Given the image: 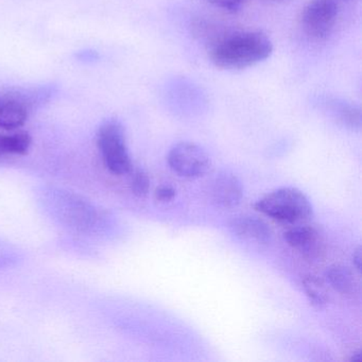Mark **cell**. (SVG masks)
<instances>
[{"instance_id":"10","label":"cell","mask_w":362,"mask_h":362,"mask_svg":"<svg viewBox=\"0 0 362 362\" xmlns=\"http://www.w3.org/2000/svg\"><path fill=\"white\" fill-rule=\"evenodd\" d=\"M322 103L330 115L346 128L358 130L361 127V112L354 103L336 97H324Z\"/></svg>"},{"instance_id":"16","label":"cell","mask_w":362,"mask_h":362,"mask_svg":"<svg viewBox=\"0 0 362 362\" xmlns=\"http://www.w3.org/2000/svg\"><path fill=\"white\" fill-rule=\"evenodd\" d=\"M206 1L214 7L234 13L241 9L247 0H206Z\"/></svg>"},{"instance_id":"5","label":"cell","mask_w":362,"mask_h":362,"mask_svg":"<svg viewBox=\"0 0 362 362\" xmlns=\"http://www.w3.org/2000/svg\"><path fill=\"white\" fill-rule=\"evenodd\" d=\"M45 96V92L8 90L0 93V128L10 131L24 126L31 107Z\"/></svg>"},{"instance_id":"15","label":"cell","mask_w":362,"mask_h":362,"mask_svg":"<svg viewBox=\"0 0 362 362\" xmlns=\"http://www.w3.org/2000/svg\"><path fill=\"white\" fill-rule=\"evenodd\" d=\"M18 151V137L13 134H0V156L6 154H16Z\"/></svg>"},{"instance_id":"18","label":"cell","mask_w":362,"mask_h":362,"mask_svg":"<svg viewBox=\"0 0 362 362\" xmlns=\"http://www.w3.org/2000/svg\"><path fill=\"white\" fill-rule=\"evenodd\" d=\"M353 262L358 272H360V270H361V249L360 247H358L354 253Z\"/></svg>"},{"instance_id":"12","label":"cell","mask_w":362,"mask_h":362,"mask_svg":"<svg viewBox=\"0 0 362 362\" xmlns=\"http://www.w3.org/2000/svg\"><path fill=\"white\" fill-rule=\"evenodd\" d=\"M326 281L339 293L349 294L355 287L353 273L342 264H332L325 273Z\"/></svg>"},{"instance_id":"2","label":"cell","mask_w":362,"mask_h":362,"mask_svg":"<svg viewBox=\"0 0 362 362\" xmlns=\"http://www.w3.org/2000/svg\"><path fill=\"white\" fill-rule=\"evenodd\" d=\"M255 209L281 223H298L313 216L310 201L300 190L292 187L279 188L266 194L256 202Z\"/></svg>"},{"instance_id":"4","label":"cell","mask_w":362,"mask_h":362,"mask_svg":"<svg viewBox=\"0 0 362 362\" xmlns=\"http://www.w3.org/2000/svg\"><path fill=\"white\" fill-rule=\"evenodd\" d=\"M339 12L337 0H311L300 16L303 31L315 41L328 39L336 27Z\"/></svg>"},{"instance_id":"17","label":"cell","mask_w":362,"mask_h":362,"mask_svg":"<svg viewBox=\"0 0 362 362\" xmlns=\"http://www.w3.org/2000/svg\"><path fill=\"white\" fill-rule=\"evenodd\" d=\"M177 196V190L171 185H162L156 190L154 197L160 202H169Z\"/></svg>"},{"instance_id":"11","label":"cell","mask_w":362,"mask_h":362,"mask_svg":"<svg viewBox=\"0 0 362 362\" xmlns=\"http://www.w3.org/2000/svg\"><path fill=\"white\" fill-rule=\"evenodd\" d=\"M232 30V28L222 24L221 22H217L211 18H197L192 24V33L194 37L209 48L217 44L220 40L223 39Z\"/></svg>"},{"instance_id":"3","label":"cell","mask_w":362,"mask_h":362,"mask_svg":"<svg viewBox=\"0 0 362 362\" xmlns=\"http://www.w3.org/2000/svg\"><path fill=\"white\" fill-rule=\"evenodd\" d=\"M97 145L107 169L114 175H124L132 170L127 147L126 132L118 120L105 122L97 135Z\"/></svg>"},{"instance_id":"1","label":"cell","mask_w":362,"mask_h":362,"mask_svg":"<svg viewBox=\"0 0 362 362\" xmlns=\"http://www.w3.org/2000/svg\"><path fill=\"white\" fill-rule=\"evenodd\" d=\"M272 52V42L264 33L233 29L209 48V57L219 69L238 71L264 62Z\"/></svg>"},{"instance_id":"14","label":"cell","mask_w":362,"mask_h":362,"mask_svg":"<svg viewBox=\"0 0 362 362\" xmlns=\"http://www.w3.org/2000/svg\"><path fill=\"white\" fill-rule=\"evenodd\" d=\"M131 189L139 198L147 196L150 189V179L143 169H136L131 177Z\"/></svg>"},{"instance_id":"9","label":"cell","mask_w":362,"mask_h":362,"mask_svg":"<svg viewBox=\"0 0 362 362\" xmlns=\"http://www.w3.org/2000/svg\"><path fill=\"white\" fill-rule=\"evenodd\" d=\"M230 228L241 240L256 245H268L272 239V230L268 224L254 216H238L230 222Z\"/></svg>"},{"instance_id":"7","label":"cell","mask_w":362,"mask_h":362,"mask_svg":"<svg viewBox=\"0 0 362 362\" xmlns=\"http://www.w3.org/2000/svg\"><path fill=\"white\" fill-rule=\"evenodd\" d=\"M284 239L290 247L308 259H317L323 253V238L313 226H294L284 234Z\"/></svg>"},{"instance_id":"8","label":"cell","mask_w":362,"mask_h":362,"mask_svg":"<svg viewBox=\"0 0 362 362\" xmlns=\"http://www.w3.org/2000/svg\"><path fill=\"white\" fill-rule=\"evenodd\" d=\"M211 194L216 204L224 209H232L241 202L243 197V184L236 175L224 171L214 179Z\"/></svg>"},{"instance_id":"13","label":"cell","mask_w":362,"mask_h":362,"mask_svg":"<svg viewBox=\"0 0 362 362\" xmlns=\"http://www.w3.org/2000/svg\"><path fill=\"white\" fill-rule=\"evenodd\" d=\"M303 288L309 300L315 306L323 307L328 302V292L325 284L313 275H307L303 279Z\"/></svg>"},{"instance_id":"19","label":"cell","mask_w":362,"mask_h":362,"mask_svg":"<svg viewBox=\"0 0 362 362\" xmlns=\"http://www.w3.org/2000/svg\"><path fill=\"white\" fill-rule=\"evenodd\" d=\"M262 3L271 4V5H276V4H283L288 0H260Z\"/></svg>"},{"instance_id":"6","label":"cell","mask_w":362,"mask_h":362,"mask_svg":"<svg viewBox=\"0 0 362 362\" xmlns=\"http://www.w3.org/2000/svg\"><path fill=\"white\" fill-rule=\"evenodd\" d=\"M168 164L180 177L196 179L209 171L211 160L200 146L183 141L171 148Z\"/></svg>"},{"instance_id":"21","label":"cell","mask_w":362,"mask_h":362,"mask_svg":"<svg viewBox=\"0 0 362 362\" xmlns=\"http://www.w3.org/2000/svg\"><path fill=\"white\" fill-rule=\"evenodd\" d=\"M342 1H355V0H342Z\"/></svg>"},{"instance_id":"20","label":"cell","mask_w":362,"mask_h":362,"mask_svg":"<svg viewBox=\"0 0 362 362\" xmlns=\"http://www.w3.org/2000/svg\"><path fill=\"white\" fill-rule=\"evenodd\" d=\"M351 361H360L361 360V351H357L353 357L351 358Z\"/></svg>"}]
</instances>
